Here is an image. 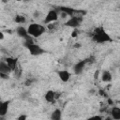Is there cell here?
<instances>
[{
	"instance_id": "cell-1",
	"label": "cell",
	"mask_w": 120,
	"mask_h": 120,
	"mask_svg": "<svg viewBox=\"0 0 120 120\" xmlns=\"http://www.w3.org/2000/svg\"><path fill=\"white\" fill-rule=\"evenodd\" d=\"M24 46L28 49L30 54L35 55V56H36V55H40V54H42V53L45 52V51H44L39 45L36 44V43L33 41V39H32L31 37L28 38H25Z\"/></svg>"
},
{
	"instance_id": "cell-2",
	"label": "cell",
	"mask_w": 120,
	"mask_h": 120,
	"mask_svg": "<svg viewBox=\"0 0 120 120\" xmlns=\"http://www.w3.org/2000/svg\"><path fill=\"white\" fill-rule=\"evenodd\" d=\"M93 40L96 41L97 43H104L107 41H111L112 38L111 37L103 30L102 27H97L94 30V36H93Z\"/></svg>"
},
{
	"instance_id": "cell-3",
	"label": "cell",
	"mask_w": 120,
	"mask_h": 120,
	"mask_svg": "<svg viewBox=\"0 0 120 120\" xmlns=\"http://www.w3.org/2000/svg\"><path fill=\"white\" fill-rule=\"evenodd\" d=\"M28 34L33 38H38L45 32V27L39 23H30L27 27Z\"/></svg>"
},
{
	"instance_id": "cell-4",
	"label": "cell",
	"mask_w": 120,
	"mask_h": 120,
	"mask_svg": "<svg viewBox=\"0 0 120 120\" xmlns=\"http://www.w3.org/2000/svg\"><path fill=\"white\" fill-rule=\"evenodd\" d=\"M82 22V17H79V16H72L70 17L66 22L65 25L68 27H71V28H77L81 22Z\"/></svg>"
},
{
	"instance_id": "cell-5",
	"label": "cell",
	"mask_w": 120,
	"mask_h": 120,
	"mask_svg": "<svg viewBox=\"0 0 120 120\" xmlns=\"http://www.w3.org/2000/svg\"><path fill=\"white\" fill-rule=\"evenodd\" d=\"M58 20V13L56 10L54 9H52L50 10L47 14H46V17L44 19V23L48 24V23H51V22H54Z\"/></svg>"
},
{
	"instance_id": "cell-6",
	"label": "cell",
	"mask_w": 120,
	"mask_h": 120,
	"mask_svg": "<svg viewBox=\"0 0 120 120\" xmlns=\"http://www.w3.org/2000/svg\"><path fill=\"white\" fill-rule=\"evenodd\" d=\"M85 64H86L85 60H82V61H79L78 63H76L73 67V71L75 72V74H81L82 72V70L84 69Z\"/></svg>"
},
{
	"instance_id": "cell-7",
	"label": "cell",
	"mask_w": 120,
	"mask_h": 120,
	"mask_svg": "<svg viewBox=\"0 0 120 120\" xmlns=\"http://www.w3.org/2000/svg\"><path fill=\"white\" fill-rule=\"evenodd\" d=\"M57 74H58L60 80H61L63 82H68L69 79H70V77H71L70 72L68 71V70H60V71H58Z\"/></svg>"
},
{
	"instance_id": "cell-8",
	"label": "cell",
	"mask_w": 120,
	"mask_h": 120,
	"mask_svg": "<svg viewBox=\"0 0 120 120\" xmlns=\"http://www.w3.org/2000/svg\"><path fill=\"white\" fill-rule=\"evenodd\" d=\"M16 32H17V35H18L19 37L23 38L24 39L31 37V36L28 34V32H27V28H25V27H23V26H19V27H17Z\"/></svg>"
},
{
	"instance_id": "cell-9",
	"label": "cell",
	"mask_w": 120,
	"mask_h": 120,
	"mask_svg": "<svg viewBox=\"0 0 120 120\" xmlns=\"http://www.w3.org/2000/svg\"><path fill=\"white\" fill-rule=\"evenodd\" d=\"M55 94H56V93H55L54 91H52V90H48V91L46 92L45 96H44L46 101L49 102V103H52V102H54V100L56 99V98H55Z\"/></svg>"
},
{
	"instance_id": "cell-10",
	"label": "cell",
	"mask_w": 120,
	"mask_h": 120,
	"mask_svg": "<svg viewBox=\"0 0 120 120\" xmlns=\"http://www.w3.org/2000/svg\"><path fill=\"white\" fill-rule=\"evenodd\" d=\"M59 10H60L61 12L66 13V14H67L68 16H69V17L74 16V15H75V11H76L75 8H69V7H60V8H59Z\"/></svg>"
},
{
	"instance_id": "cell-11",
	"label": "cell",
	"mask_w": 120,
	"mask_h": 120,
	"mask_svg": "<svg viewBox=\"0 0 120 120\" xmlns=\"http://www.w3.org/2000/svg\"><path fill=\"white\" fill-rule=\"evenodd\" d=\"M8 104H9L8 100L2 101L0 103V116H5L7 114L8 109Z\"/></svg>"
},
{
	"instance_id": "cell-12",
	"label": "cell",
	"mask_w": 120,
	"mask_h": 120,
	"mask_svg": "<svg viewBox=\"0 0 120 120\" xmlns=\"http://www.w3.org/2000/svg\"><path fill=\"white\" fill-rule=\"evenodd\" d=\"M111 115L112 119L120 120V107H117V106L112 107V109L111 110Z\"/></svg>"
},
{
	"instance_id": "cell-13",
	"label": "cell",
	"mask_w": 120,
	"mask_h": 120,
	"mask_svg": "<svg viewBox=\"0 0 120 120\" xmlns=\"http://www.w3.org/2000/svg\"><path fill=\"white\" fill-rule=\"evenodd\" d=\"M112 79V73L109 70H103V72L101 73V81L104 82H111Z\"/></svg>"
},
{
	"instance_id": "cell-14",
	"label": "cell",
	"mask_w": 120,
	"mask_h": 120,
	"mask_svg": "<svg viewBox=\"0 0 120 120\" xmlns=\"http://www.w3.org/2000/svg\"><path fill=\"white\" fill-rule=\"evenodd\" d=\"M6 62H7L8 65L10 67L11 70H15V69H17V68H18V65H17V59L12 58V57H8V58L6 59Z\"/></svg>"
},
{
	"instance_id": "cell-15",
	"label": "cell",
	"mask_w": 120,
	"mask_h": 120,
	"mask_svg": "<svg viewBox=\"0 0 120 120\" xmlns=\"http://www.w3.org/2000/svg\"><path fill=\"white\" fill-rule=\"evenodd\" d=\"M10 71H12V70H11L10 67L8 65V63H7V62L2 61V62L0 63V72L9 74V73H10Z\"/></svg>"
},
{
	"instance_id": "cell-16",
	"label": "cell",
	"mask_w": 120,
	"mask_h": 120,
	"mask_svg": "<svg viewBox=\"0 0 120 120\" xmlns=\"http://www.w3.org/2000/svg\"><path fill=\"white\" fill-rule=\"evenodd\" d=\"M61 117H62V112L59 109H55L51 115V118L52 120H59V119H61Z\"/></svg>"
},
{
	"instance_id": "cell-17",
	"label": "cell",
	"mask_w": 120,
	"mask_h": 120,
	"mask_svg": "<svg viewBox=\"0 0 120 120\" xmlns=\"http://www.w3.org/2000/svg\"><path fill=\"white\" fill-rule=\"evenodd\" d=\"M15 22L18 23H23L25 22V17L22 15H17L15 17Z\"/></svg>"
},
{
	"instance_id": "cell-18",
	"label": "cell",
	"mask_w": 120,
	"mask_h": 120,
	"mask_svg": "<svg viewBox=\"0 0 120 120\" xmlns=\"http://www.w3.org/2000/svg\"><path fill=\"white\" fill-rule=\"evenodd\" d=\"M98 77H99V70L97 69V70L95 71V73H94V79L97 80V79H98Z\"/></svg>"
},
{
	"instance_id": "cell-19",
	"label": "cell",
	"mask_w": 120,
	"mask_h": 120,
	"mask_svg": "<svg viewBox=\"0 0 120 120\" xmlns=\"http://www.w3.org/2000/svg\"><path fill=\"white\" fill-rule=\"evenodd\" d=\"M47 27L48 29L52 30V29H54V22H51V23H48L47 24Z\"/></svg>"
},
{
	"instance_id": "cell-20",
	"label": "cell",
	"mask_w": 120,
	"mask_h": 120,
	"mask_svg": "<svg viewBox=\"0 0 120 120\" xmlns=\"http://www.w3.org/2000/svg\"><path fill=\"white\" fill-rule=\"evenodd\" d=\"M0 76H1V78H3V79H8V73L0 72Z\"/></svg>"
},
{
	"instance_id": "cell-21",
	"label": "cell",
	"mask_w": 120,
	"mask_h": 120,
	"mask_svg": "<svg viewBox=\"0 0 120 120\" xmlns=\"http://www.w3.org/2000/svg\"><path fill=\"white\" fill-rule=\"evenodd\" d=\"M78 36V30H73V32L71 33V37L72 38H76Z\"/></svg>"
},
{
	"instance_id": "cell-22",
	"label": "cell",
	"mask_w": 120,
	"mask_h": 120,
	"mask_svg": "<svg viewBox=\"0 0 120 120\" xmlns=\"http://www.w3.org/2000/svg\"><path fill=\"white\" fill-rule=\"evenodd\" d=\"M26 118H27L26 115H22V114L21 116L18 117V120H24V119H26Z\"/></svg>"
},
{
	"instance_id": "cell-23",
	"label": "cell",
	"mask_w": 120,
	"mask_h": 120,
	"mask_svg": "<svg viewBox=\"0 0 120 120\" xmlns=\"http://www.w3.org/2000/svg\"><path fill=\"white\" fill-rule=\"evenodd\" d=\"M108 104L109 105H113V101L111 98H108Z\"/></svg>"
},
{
	"instance_id": "cell-24",
	"label": "cell",
	"mask_w": 120,
	"mask_h": 120,
	"mask_svg": "<svg viewBox=\"0 0 120 120\" xmlns=\"http://www.w3.org/2000/svg\"><path fill=\"white\" fill-rule=\"evenodd\" d=\"M0 38H1V39H4V33H3L2 31L0 32Z\"/></svg>"
},
{
	"instance_id": "cell-25",
	"label": "cell",
	"mask_w": 120,
	"mask_h": 120,
	"mask_svg": "<svg viewBox=\"0 0 120 120\" xmlns=\"http://www.w3.org/2000/svg\"><path fill=\"white\" fill-rule=\"evenodd\" d=\"M80 46H81V45H80L79 43H77V44H75V47H80Z\"/></svg>"
},
{
	"instance_id": "cell-26",
	"label": "cell",
	"mask_w": 120,
	"mask_h": 120,
	"mask_svg": "<svg viewBox=\"0 0 120 120\" xmlns=\"http://www.w3.org/2000/svg\"><path fill=\"white\" fill-rule=\"evenodd\" d=\"M22 1H24V2H28V1H31V0H22Z\"/></svg>"
},
{
	"instance_id": "cell-27",
	"label": "cell",
	"mask_w": 120,
	"mask_h": 120,
	"mask_svg": "<svg viewBox=\"0 0 120 120\" xmlns=\"http://www.w3.org/2000/svg\"><path fill=\"white\" fill-rule=\"evenodd\" d=\"M118 104H119V105H120V100H118Z\"/></svg>"
},
{
	"instance_id": "cell-28",
	"label": "cell",
	"mask_w": 120,
	"mask_h": 120,
	"mask_svg": "<svg viewBox=\"0 0 120 120\" xmlns=\"http://www.w3.org/2000/svg\"><path fill=\"white\" fill-rule=\"evenodd\" d=\"M16 1H22V0H16Z\"/></svg>"
}]
</instances>
